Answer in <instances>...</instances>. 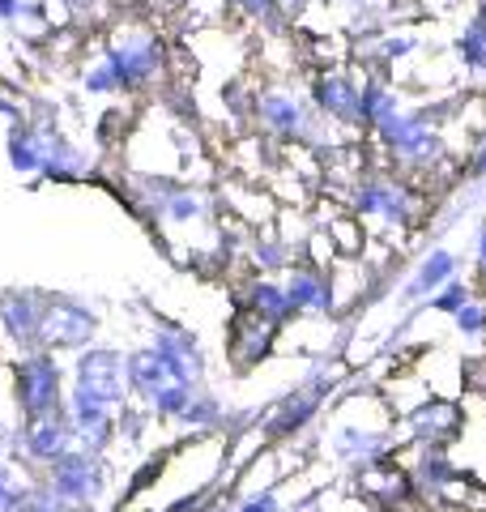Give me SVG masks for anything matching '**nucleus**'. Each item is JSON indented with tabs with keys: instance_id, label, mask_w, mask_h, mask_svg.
<instances>
[{
	"instance_id": "f3484780",
	"label": "nucleus",
	"mask_w": 486,
	"mask_h": 512,
	"mask_svg": "<svg viewBox=\"0 0 486 512\" xmlns=\"http://www.w3.org/2000/svg\"><path fill=\"white\" fill-rule=\"evenodd\" d=\"M290 512H324V500H320V495H303V500L290 508Z\"/></svg>"
},
{
	"instance_id": "39448f33",
	"label": "nucleus",
	"mask_w": 486,
	"mask_h": 512,
	"mask_svg": "<svg viewBox=\"0 0 486 512\" xmlns=\"http://www.w3.org/2000/svg\"><path fill=\"white\" fill-rule=\"evenodd\" d=\"M18 453L30 461V466H56L60 457L73 453V423L69 414L56 410V414H43V419H26L18 431Z\"/></svg>"
},
{
	"instance_id": "f257e3e1",
	"label": "nucleus",
	"mask_w": 486,
	"mask_h": 512,
	"mask_svg": "<svg viewBox=\"0 0 486 512\" xmlns=\"http://www.w3.org/2000/svg\"><path fill=\"white\" fill-rule=\"evenodd\" d=\"M128 393H137V402L145 410H154L158 419H180V414L192 406V384L175 372V367L158 355L154 346L128 355Z\"/></svg>"
},
{
	"instance_id": "9d476101",
	"label": "nucleus",
	"mask_w": 486,
	"mask_h": 512,
	"mask_svg": "<svg viewBox=\"0 0 486 512\" xmlns=\"http://www.w3.org/2000/svg\"><path fill=\"white\" fill-rule=\"evenodd\" d=\"M273 333H278V325L265 316H256V312H243L235 320V329H231V355L235 363H261L269 350H273Z\"/></svg>"
},
{
	"instance_id": "20e7f679",
	"label": "nucleus",
	"mask_w": 486,
	"mask_h": 512,
	"mask_svg": "<svg viewBox=\"0 0 486 512\" xmlns=\"http://www.w3.org/2000/svg\"><path fill=\"white\" fill-rule=\"evenodd\" d=\"M99 333V320L90 308L64 295H43L39 316V350H86Z\"/></svg>"
},
{
	"instance_id": "6ab92c4d",
	"label": "nucleus",
	"mask_w": 486,
	"mask_h": 512,
	"mask_svg": "<svg viewBox=\"0 0 486 512\" xmlns=\"http://www.w3.org/2000/svg\"><path fill=\"white\" fill-rule=\"evenodd\" d=\"M0 13H5V18H13V13H18V0H0Z\"/></svg>"
},
{
	"instance_id": "0eeeda50",
	"label": "nucleus",
	"mask_w": 486,
	"mask_h": 512,
	"mask_svg": "<svg viewBox=\"0 0 486 512\" xmlns=\"http://www.w3.org/2000/svg\"><path fill=\"white\" fill-rule=\"evenodd\" d=\"M359 491L371 504H380L384 512H401V508L414 504V483H410V474H405V466L397 457L359 470Z\"/></svg>"
},
{
	"instance_id": "dca6fc26",
	"label": "nucleus",
	"mask_w": 486,
	"mask_h": 512,
	"mask_svg": "<svg viewBox=\"0 0 486 512\" xmlns=\"http://www.w3.org/2000/svg\"><path fill=\"white\" fill-rule=\"evenodd\" d=\"M13 512H56V504L47 500V491H43V487H35L18 508H13Z\"/></svg>"
},
{
	"instance_id": "f03ea898",
	"label": "nucleus",
	"mask_w": 486,
	"mask_h": 512,
	"mask_svg": "<svg viewBox=\"0 0 486 512\" xmlns=\"http://www.w3.org/2000/svg\"><path fill=\"white\" fill-rule=\"evenodd\" d=\"M107 487H111V474L103 466V457L77 453V448L43 470V491L52 504H99Z\"/></svg>"
},
{
	"instance_id": "4468645a",
	"label": "nucleus",
	"mask_w": 486,
	"mask_h": 512,
	"mask_svg": "<svg viewBox=\"0 0 486 512\" xmlns=\"http://www.w3.org/2000/svg\"><path fill=\"white\" fill-rule=\"evenodd\" d=\"M30 491H35V487H26L18 478V470H13L9 461H0V512H13Z\"/></svg>"
},
{
	"instance_id": "2eb2a0df",
	"label": "nucleus",
	"mask_w": 486,
	"mask_h": 512,
	"mask_svg": "<svg viewBox=\"0 0 486 512\" xmlns=\"http://www.w3.org/2000/svg\"><path fill=\"white\" fill-rule=\"evenodd\" d=\"M231 512H282V500H278V491H273V487H265V491L243 495Z\"/></svg>"
},
{
	"instance_id": "aec40b11",
	"label": "nucleus",
	"mask_w": 486,
	"mask_h": 512,
	"mask_svg": "<svg viewBox=\"0 0 486 512\" xmlns=\"http://www.w3.org/2000/svg\"><path fill=\"white\" fill-rule=\"evenodd\" d=\"M9 444V427H5V419H0V448Z\"/></svg>"
},
{
	"instance_id": "423d86ee",
	"label": "nucleus",
	"mask_w": 486,
	"mask_h": 512,
	"mask_svg": "<svg viewBox=\"0 0 486 512\" xmlns=\"http://www.w3.org/2000/svg\"><path fill=\"white\" fill-rule=\"evenodd\" d=\"M405 423V436L414 444H431V448H448L452 440L461 436L465 427V410L457 402H448V397H423L414 410L401 414Z\"/></svg>"
},
{
	"instance_id": "ddd939ff",
	"label": "nucleus",
	"mask_w": 486,
	"mask_h": 512,
	"mask_svg": "<svg viewBox=\"0 0 486 512\" xmlns=\"http://www.w3.org/2000/svg\"><path fill=\"white\" fill-rule=\"evenodd\" d=\"M286 295H290V308H303V312H324L333 303L329 286H324L320 278H312V274H295Z\"/></svg>"
},
{
	"instance_id": "6e6552de",
	"label": "nucleus",
	"mask_w": 486,
	"mask_h": 512,
	"mask_svg": "<svg viewBox=\"0 0 486 512\" xmlns=\"http://www.w3.org/2000/svg\"><path fill=\"white\" fill-rule=\"evenodd\" d=\"M320 402H324V384H307V389L290 393L286 402H282L278 410L269 414V419L261 423V431H265V436H273V440H282V436H295V431H303L307 423L316 419Z\"/></svg>"
},
{
	"instance_id": "9b49d317",
	"label": "nucleus",
	"mask_w": 486,
	"mask_h": 512,
	"mask_svg": "<svg viewBox=\"0 0 486 512\" xmlns=\"http://www.w3.org/2000/svg\"><path fill=\"white\" fill-rule=\"evenodd\" d=\"M154 350H158V355L167 359L188 384L201 380V367H205V363H201V350H197V342H192L184 329H158V333H154Z\"/></svg>"
},
{
	"instance_id": "a211bd4d",
	"label": "nucleus",
	"mask_w": 486,
	"mask_h": 512,
	"mask_svg": "<svg viewBox=\"0 0 486 512\" xmlns=\"http://www.w3.org/2000/svg\"><path fill=\"white\" fill-rule=\"evenodd\" d=\"M56 512H99V504H56Z\"/></svg>"
},
{
	"instance_id": "f8f14e48",
	"label": "nucleus",
	"mask_w": 486,
	"mask_h": 512,
	"mask_svg": "<svg viewBox=\"0 0 486 512\" xmlns=\"http://www.w3.org/2000/svg\"><path fill=\"white\" fill-rule=\"evenodd\" d=\"M248 312L273 320V325H282V320H286L290 312H295V308H290V295L282 291V286L256 282V286H252V295H248Z\"/></svg>"
},
{
	"instance_id": "1a4fd4ad",
	"label": "nucleus",
	"mask_w": 486,
	"mask_h": 512,
	"mask_svg": "<svg viewBox=\"0 0 486 512\" xmlns=\"http://www.w3.org/2000/svg\"><path fill=\"white\" fill-rule=\"evenodd\" d=\"M39 316H43V295L13 291L0 299V325L18 346H39Z\"/></svg>"
},
{
	"instance_id": "7ed1b4c3",
	"label": "nucleus",
	"mask_w": 486,
	"mask_h": 512,
	"mask_svg": "<svg viewBox=\"0 0 486 512\" xmlns=\"http://www.w3.org/2000/svg\"><path fill=\"white\" fill-rule=\"evenodd\" d=\"M13 397H18L22 419H43V414L64 410V380L52 350H35L13 363Z\"/></svg>"
}]
</instances>
